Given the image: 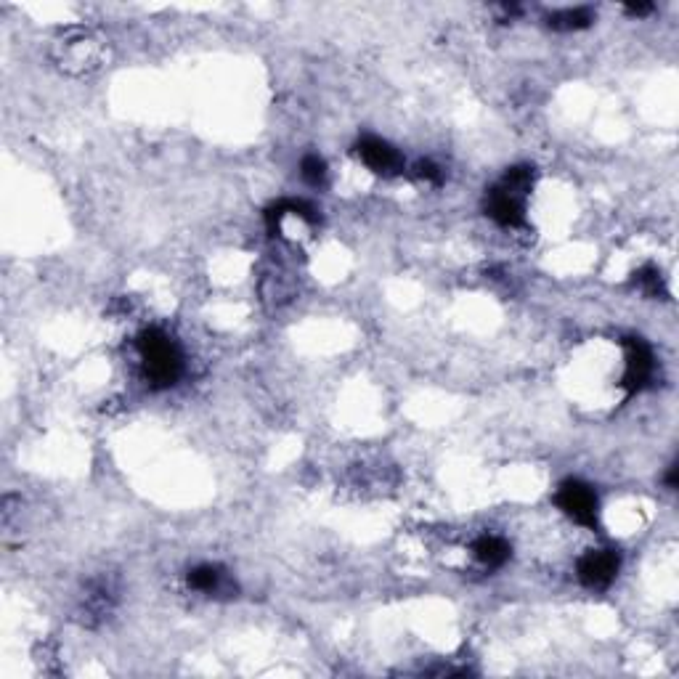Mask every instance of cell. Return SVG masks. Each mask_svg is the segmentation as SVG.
Returning a JSON list of instances; mask_svg holds the SVG:
<instances>
[{
    "label": "cell",
    "mask_w": 679,
    "mask_h": 679,
    "mask_svg": "<svg viewBox=\"0 0 679 679\" xmlns=\"http://www.w3.org/2000/svg\"><path fill=\"white\" fill-rule=\"evenodd\" d=\"M48 54L56 69L69 77H91L109 62L107 40L91 27H77V24L56 32Z\"/></svg>",
    "instance_id": "6da1fadb"
},
{
    "label": "cell",
    "mask_w": 679,
    "mask_h": 679,
    "mask_svg": "<svg viewBox=\"0 0 679 679\" xmlns=\"http://www.w3.org/2000/svg\"><path fill=\"white\" fill-rule=\"evenodd\" d=\"M138 353L144 364V377L154 390L173 388L184 374V356L176 340L157 327L144 329L138 335Z\"/></svg>",
    "instance_id": "7a4b0ae2"
},
{
    "label": "cell",
    "mask_w": 679,
    "mask_h": 679,
    "mask_svg": "<svg viewBox=\"0 0 679 679\" xmlns=\"http://www.w3.org/2000/svg\"><path fill=\"white\" fill-rule=\"evenodd\" d=\"M557 507L584 528H597V494L581 481H565L555 494Z\"/></svg>",
    "instance_id": "3957f363"
},
{
    "label": "cell",
    "mask_w": 679,
    "mask_h": 679,
    "mask_svg": "<svg viewBox=\"0 0 679 679\" xmlns=\"http://www.w3.org/2000/svg\"><path fill=\"white\" fill-rule=\"evenodd\" d=\"M624 377H621V388L626 393H637L650 382L656 372V356L650 351V345L640 337H626L624 340Z\"/></svg>",
    "instance_id": "277c9868"
},
{
    "label": "cell",
    "mask_w": 679,
    "mask_h": 679,
    "mask_svg": "<svg viewBox=\"0 0 679 679\" xmlns=\"http://www.w3.org/2000/svg\"><path fill=\"white\" fill-rule=\"evenodd\" d=\"M618 555L613 550H589L576 565L579 581L587 589H608L618 576Z\"/></svg>",
    "instance_id": "5b68a950"
},
{
    "label": "cell",
    "mask_w": 679,
    "mask_h": 679,
    "mask_svg": "<svg viewBox=\"0 0 679 679\" xmlns=\"http://www.w3.org/2000/svg\"><path fill=\"white\" fill-rule=\"evenodd\" d=\"M117 605V587L109 579H96L88 584L83 595V603H80V621L85 626H99L101 621H107L112 616Z\"/></svg>",
    "instance_id": "8992f818"
},
{
    "label": "cell",
    "mask_w": 679,
    "mask_h": 679,
    "mask_svg": "<svg viewBox=\"0 0 679 679\" xmlns=\"http://www.w3.org/2000/svg\"><path fill=\"white\" fill-rule=\"evenodd\" d=\"M486 215L499 226H504V229H518L526 221V197L504 189L502 184H496L486 194Z\"/></svg>",
    "instance_id": "52a82bcc"
},
{
    "label": "cell",
    "mask_w": 679,
    "mask_h": 679,
    "mask_svg": "<svg viewBox=\"0 0 679 679\" xmlns=\"http://www.w3.org/2000/svg\"><path fill=\"white\" fill-rule=\"evenodd\" d=\"M356 157L377 176H393L398 170H404V157L398 154V149H393L388 141L377 136L361 138L356 144Z\"/></svg>",
    "instance_id": "ba28073f"
},
{
    "label": "cell",
    "mask_w": 679,
    "mask_h": 679,
    "mask_svg": "<svg viewBox=\"0 0 679 679\" xmlns=\"http://www.w3.org/2000/svg\"><path fill=\"white\" fill-rule=\"evenodd\" d=\"M189 587L194 592H202V595H234L237 592V584L229 579V573L223 571L221 565L202 563L197 568L189 571Z\"/></svg>",
    "instance_id": "9c48e42d"
},
{
    "label": "cell",
    "mask_w": 679,
    "mask_h": 679,
    "mask_svg": "<svg viewBox=\"0 0 679 679\" xmlns=\"http://www.w3.org/2000/svg\"><path fill=\"white\" fill-rule=\"evenodd\" d=\"M473 555L475 560L486 568H502L512 555V547L507 544V539L496 534H486L481 539H475L473 544Z\"/></svg>",
    "instance_id": "30bf717a"
},
{
    "label": "cell",
    "mask_w": 679,
    "mask_h": 679,
    "mask_svg": "<svg viewBox=\"0 0 679 679\" xmlns=\"http://www.w3.org/2000/svg\"><path fill=\"white\" fill-rule=\"evenodd\" d=\"M595 22V14L592 8L576 6V8H563V11H555V14L547 16V24L557 32H576L587 30L589 24Z\"/></svg>",
    "instance_id": "8fae6325"
},
{
    "label": "cell",
    "mask_w": 679,
    "mask_h": 679,
    "mask_svg": "<svg viewBox=\"0 0 679 679\" xmlns=\"http://www.w3.org/2000/svg\"><path fill=\"white\" fill-rule=\"evenodd\" d=\"M300 176L308 186H324L327 184V162L321 160L319 154H306L300 162Z\"/></svg>",
    "instance_id": "7c38bea8"
},
{
    "label": "cell",
    "mask_w": 679,
    "mask_h": 679,
    "mask_svg": "<svg viewBox=\"0 0 679 679\" xmlns=\"http://www.w3.org/2000/svg\"><path fill=\"white\" fill-rule=\"evenodd\" d=\"M634 284H637L645 295H653V298L664 292V279H661V271H658L656 266L640 268V271L634 274Z\"/></svg>",
    "instance_id": "4fadbf2b"
},
{
    "label": "cell",
    "mask_w": 679,
    "mask_h": 679,
    "mask_svg": "<svg viewBox=\"0 0 679 679\" xmlns=\"http://www.w3.org/2000/svg\"><path fill=\"white\" fill-rule=\"evenodd\" d=\"M412 176L417 178V181H422V184H433V186H438L443 181L441 168H438V165H435V162H430V160L417 162V165L412 168Z\"/></svg>",
    "instance_id": "5bb4252c"
},
{
    "label": "cell",
    "mask_w": 679,
    "mask_h": 679,
    "mask_svg": "<svg viewBox=\"0 0 679 679\" xmlns=\"http://www.w3.org/2000/svg\"><path fill=\"white\" fill-rule=\"evenodd\" d=\"M624 11L629 16H637V19H640V16L653 14V6H650V3H632V6H624Z\"/></svg>",
    "instance_id": "9a60e30c"
},
{
    "label": "cell",
    "mask_w": 679,
    "mask_h": 679,
    "mask_svg": "<svg viewBox=\"0 0 679 679\" xmlns=\"http://www.w3.org/2000/svg\"><path fill=\"white\" fill-rule=\"evenodd\" d=\"M677 470L679 467L672 465L669 467V473H666V486H669V489H677Z\"/></svg>",
    "instance_id": "2e32d148"
}]
</instances>
